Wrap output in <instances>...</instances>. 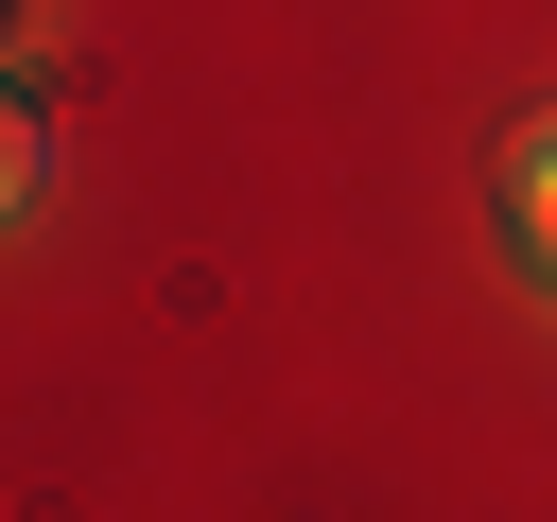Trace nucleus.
I'll return each instance as SVG.
<instances>
[{"label":"nucleus","instance_id":"nucleus-1","mask_svg":"<svg viewBox=\"0 0 557 522\" xmlns=\"http://www.w3.org/2000/svg\"><path fill=\"white\" fill-rule=\"evenodd\" d=\"M487 191H505V244H522V261L557 278V87H540V104H522V122L487 139Z\"/></svg>","mask_w":557,"mask_h":522},{"label":"nucleus","instance_id":"nucleus-2","mask_svg":"<svg viewBox=\"0 0 557 522\" xmlns=\"http://www.w3.org/2000/svg\"><path fill=\"white\" fill-rule=\"evenodd\" d=\"M52 191V139H35V104H0V209H35Z\"/></svg>","mask_w":557,"mask_h":522}]
</instances>
